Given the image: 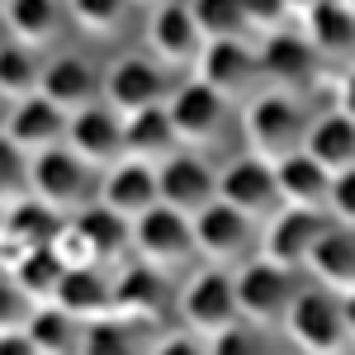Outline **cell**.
Here are the masks:
<instances>
[{
    "label": "cell",
    "instance_id": "cell-1",
    "mask_svg": "<svg viewBox=\"0 0 355 355\" xmlns=\"http://www.w3.org/2000/svg\"><path fill=\"white\" fill-rule=\"evenodd\" d=\"M28 190L33 199H43L48 209H57L62 218H71V214H81L85 204H90V194H95V166L76 157L67 142H57L48 152H38V157H28Z\"/></svg>",
    "mask_w": 355,
    "mask_h": 355
},
{
    "label": "cell",
    "instance_id": "cell-2",
    "mask_svg": "<svg viewBox=\"0 0 355 355\" xmlns=\"http://www.w3.org/2000/svg\"><path fill=\"white\" fill-rule=\"evenodd\" d=\"M279 331L308 355H327V351H341L346 346V318H341V294L327 289V284H318V289H303L294 294L289 303V313H284V322Z\"/></svg>",
    "mask_w": 355,
    "mask_h": 355
},
{
    "label": "cell",
    "instance_id": "cell-3",
    "mask_svg": "<svg viewBox=\"0 0 355 355\" xmlns=\"http://www.w3.org/2000/svg\"><path fill=\"white\" fill-rule=\"evenodd\" d=\"M246 137H251V152L266 157V162H279L289 152H299L303 137H308V119L294 105L289 90H266L246 105Z\"/></svg>",
    "mask_w": 355,
    "mask_h": 355
},
{
    "label": "cell",
    "instance_id": "cell-4",
    "mask_svg": "<svg viewBox=\"0 0 355 355\" xmlns=\"http://www.w3.org/2000/svg\"><path fill=\"white\" fill-rule=\"evenodd\" d=\"M133 251H137V261H147V266H157V270L185 266L190 256H199V251H194L190 214H180V209H171V204H152L147 214L133 218Z\"/></svg>",
    "mask_w": 355,
    "mask_h": 355
},
{
    "label": "cell",
    "instance_id": "cell-5",
    "mask_svg": "<svg viewBox=\"0 0 355 355\" xmlns=\"http://www.w3.org/2000/svg\"><path fill=\"white\" fill-rule=\"evenodd\" d=\"M180 318H185V331L204 336V341L242 318L237 284H232L227 266H204L199 275H190V284L180 289Z\"/></svg>",
    "mask_w": 355,
    "mask_h": 355
},
{
    "label": "cell",
    "instance_id": "cell-6",
    "mask_svg": "<svg viewBox=\"0 0 355 355\" xmlns=\"http://www.w3.org/2000/svg\"><path fill=\"white\" fill-rule=\"evenodd\" d=\"M331 214L327 209H303V204H279L270 218H266V232H261V256L294 270L308 261V251L318 246V237L331 227Z\"/></svg>",
    "mask_w": 355,
    "mask_h": 355
},
{
    "label": "cell",
    "instance_id": "cell-7",
    "mask_svg": "<svg viewBox=\"0 0 355 355\" xmlns=\"http://www.w3.org/2000/svg\"><path fill=\"white\" fill-rule=\"evenodd\" d=\"M232 284H237V308H242L246 322H256V327H279L284 322V313H289V303H294V279L284 266H275V261H251L242 275H232Z\"/></svg>",
    "mask_w": 355,
    "mask_h": 355
},
{
    "label": "cell",
    "instance_id": "cell-8",
    "mask_svg": "<svg viewBox=\"0 0 355 355\" xmlns=\"http://www.w3.org/2000/svg\"><path fill=\"white\" fill-rule=\"evenodd\" d=\"M218 199H227L232 209H242L251 223H266L279 209V180H275V162L246 152L218 171Z\"/></svg>",
    "mask_w": 355,
    "mask_h": 355
},
{
    "label": "cell",
    "instance_id": "cell-9",
    "mask_svg": "<svg viewBox=\"0 0 355 355\" xmlns=\"http://www.w3.org/2000/svg\"><path fill=\"white\" fill-rule=\"evenodd\" d=\"M166 114H171V128L180 137V147H209L223 133V123H227V100H223L214 85H204L194 76L180 90H171Z\"/></svg>",
    "mask_w": 355,
    "mask_h": 355
},
{
    "label": "cell",
    "instance_id": "cell-10",
    "mask_svg": "<svg viewBox=\"0 0 355 355\" xmlns=\"http://www.w3.org/2000/svg\"><path fill=\"white\" fill-rule=\"evenodd\" d=\"M147 48H152V57L162 62L166 71L194 67V57L204 48V33H199V24H194L185 0H162V5H152V15H147Z\"/></svg>",
    "mask_w": 355,
    "mask_h": 355
},
{
    "label": "cell",
    "instance_id": "cell-11",
    "mask_svg": "<svg viewBox=\"0 0 355 355\" xmlns=\"http://www.w3.org/2000/svg\"><path fill=\"white\" fill-rule=\"evenodd\" d=\"M67 119H71V114L57 110V105L48 100V95H43V90H33V95H24V100H10L0 133L10 137L19 152L38 157V152L57 147V142H67Z\"/></svg>",
    "mask_w": 355,
    "mask_h": 355
},
{
    "label": "cell",
    "instance_id": "cell-12",
    "mask_svg": "<svg viewBox=\"0 0 355 355\" xmlns=\"http://www.w3.org/2000/svg\"><path fill=\"white\" fill-rule=\"evenodd\" d=\"M67 147L85 157L95 171H105L123 157V114L114 110L110 100H95L67 119Z\"/></svg>",
    "mask_w": 355,
    "mask_h": 355
},
{
    "label": "cell",
    "instance_id": "cell-13",
    "mask_svg": "<svg viewBox=\"0 0 355 355\" xmlns=\"http://www.w3.org/2000/svg\"><path fill=\"white\" fill-rule=\"evenodd\" d=\"M105 100L119 114H137L166 105L171 100V85H166V67L157 57H119L110 71H105Z\"/></svg>",
    "mask_w": 355,
    "mask_h": 355
},
{
    "label": "cell",
    "instance_id": "cell-14",
    "mask_svg": "<svg viewBox=\"0 0 355 355\" xmlns=\"http://www.w3.org/2000/svg\"><path fill=\"white\" fill-rule=\"evenodd\" d=\"M100 204H110L114 214L133 223L137 214H147L152 204H162V180H157V162L142 157H119L114 166H105L100 175Z\"/></svg>",
    "mask_w": 355,
    "mask_h": 355
},
{
    "label": "cell",
    "instance_id": "cell-15",
    "mask_svg": "<svg viewBox=\"0 0 355 355\" xmlns=\"http://www.w3.org/2000/svg\"><path fill=\"white\" fill-rule=\"evenodd\" d=\"M157 180H162V204L180 209V214H199L204 204L218 199V171H209L204 157L194 152H171L157 162Z\"/></svg>",
    "mask_w": 355,
    "mask_h": 355
},
{
    "label": "cell",
    "instance_id": "cell-16",
    "mask_svg": "<svg viewBox=\"0 0 355 355\" xmlns=\"http://www.w3.org/2000/svg\"><path fill=\"white\" fill-rule=\"evenodd\" d=\"M194 223V251L199 256H209L214 266H227V261H237L251 242V227L256 223L246 218L242 209H232L227 199H214V204H204L199 214H190Z\"/></svg>",
    "mask_w": 355,
    "mask_h": 355
},
{
    "label": "cell",
    "instance_id": "cell-17",
    "mask_svg": "<svg viewBox=\"0 0 355 355\" xmlns=\"http://www.w3.org/2000/svg\"><path fill=\"white\" fill-rule=\"evenodd\" d=\"M256 71H261V62L242 38H204V48L194 57V76L204 85H214L223 100H237L256 81Z\"/></svg>",
    "mask_w": 355,
    "mask_h": 355
},
{
    "label": "cell",
    "instance_id": "cell-18",
    "mask_svg": "<svg viewBox=\"0 0 355 355\" xmlns=\"http://www.w3.org/2000/svg\"><path fill=\"white\" fill-rule=\"evenodd\" d=\"M261 76H270L279 90H303V85L313 81V71H318V62L322 57L313 53V43L303 38V33H289V28H270L266 38H261Z\"/></svg>",
    "mask_w": 355,
    "mask_h": 355
},
{
    "label": "cell",
    "instance_id": "cell-19",
    "mask_svg": "<svg viewBox=\"0 0 355 355\" xmlns=\"http://www.w3.org/2000/svg\"><path fill=\"white\" fill-rule=\"evenodd\" d=\"M38 90L53 100L57 110L76 114V110H85V105H95V100H105V76H95V67H90L85 57L62 53V57H53V62L43 67Z\"/></svg>",
    "mask_w": 355,
    "mask_h": 355
},
{
    "label": "cell",
    "instance_id": "cell-20",
    "mask_svg": "<svg viewBox=\"0 0 355 355\" xmlns=\"http://www.w3.org/2000/svg\"><path fill=\"white\" fill-rule=\"evenodd\" d=\"M57 227H62V214L48 209L43 199H19V204H10L5 214H0V256H5V266H10V256H19V251H33V246H53Z\"/></svg>",
    "mask_w": 355,
    "mask_h": 355
},
{
    "label": "cell",
    "instance_id": "cell-21",
    "mask_svg": "<svg viewBox=\"0 0 355 355\" xmlns=\"http://www.w3.org/2000/svg\"><path fill=\"white\" fill-rule=\"evenodd\" d=\"M275 180H279V204H303V209H327L331 199V171L308 152H289L275 162Z\"/></svg>",
    "mask_w": 355,
    "mask_h": 355
},
{
    "label": "cell",
    "instance_id": "cell-22",
    "mask_svg": "<svg viewBox=\"0 0 355 355\" xmlns=\"http://www.w3.org/2000/svg\"><path fill=\"white\" fill-rule=\"evenodd\" d=\"M303 38L313 43V53L322 62L355 57V10L341 0H322L303 15Z\"/></svg>",
    "mask_w": 355,
    "mask_h": 355
},
{
    "label": "cell",
    "instance_id": "cell-23",
    "mask_svg": "<svg viewBox=\"0 0 355 355\" xmlns=\"http://www.w3.org/2000/svg\"><path fill=\"white\" fill-rule=\"evenodd\" d=\"M303 266L318 275V284H327V289H336V294L355 289V227L331 223L327 232L318 237V246L308 251Z\"/></svg>",
    "mask_w": 355,
    "mask_h": 355
},
{
    "label": "cell",
    "instance_id": "cell-24",
    "mask_svg": "<svg viewBox=\"0 0 355 355\" xmlns=\"http://www.w3.org/2000/svg\"><path fill=\"white\" fill-rule=\"evenodd\" d=\"M303 152L318 157L331 175L346 171V166H355V119L341 114V110L313 119V123H308V137H303Z\"/></svg>",
    "mask_w": 355,
    "mask_h": 355
},
{
    "label": "cell",
    "instance_id": "cell-25",
    "mask_svg": "<svg viewBox=\"0 0 355 355\" xmlns=\"http://www.w3.org/2000/svg\"><path fill=\"white\" fill-rule=\"evenodd\" d=\"M81 336H85V318H76V313L62 308V303H38L33 318H28V341H33L38 355L81 351Z\"/></svg>",
    "mask_w": 355,
    "mask_h": 355
},
{
    "label": "cell",
    "instance_id": "cell-26",
    "mask_svg": "<svg viewBox=\"0 0 355 355\" xmlns=\"http://www.w3.org/2000/svg\"><path fill=\"white\" fill-rule=\"evenodd\" d=\"M171 147H180V137H175V128H171V114H166V105H152V110L123 114V152H128V157L162 162V157H171Z\"/></svg>",
    "mask_w": 355,
    "mask_h": 355
},
{
    "label": "cell",
    "instance_id": "cell-27",
    "mask_svg": "<svg viewBox=\"0 0 355 355\" xmlns=\"http://www.w3.org/2000/svg\"><path fill=\"white\" fill-rule=\"evenodd\" d=\"M166 299V279L157 266H147V261H137V266H128V270L114 279V308L119 313H128V318H152L157 308H162Z\"/></svg>",
    "mask_w": 355,
    "mask_h": 355
},
{
    "label": "cell",
    "instance_id": "cell-28",
    "mask_svg": "<svg viewBox=\"0 0 355 355\" xmlns=\"http://www.w3.org/2000/svg\"><path fill=\"white\" fill-rule=\"evenodd\" d=\"M5 270L19 279V289H24L33 303H53L57 284H62V275H67V261L57 256L53 246H33V251H19Z\"/></svg>",
    "mask_w": 355,
    "mask_h": 355
},
{
    "label": "cell",
    "instance_id": "cell-29",
    "mask_svg": "<svg viewBox=\"0 0 355 355\" xmlns=\"http://www.w3.org/2000/svg\"><path fill=\"white\" fill-rule=\"evenodd\" d=\"M71 223L81 227V237L90 242L95 261H110V256H119L123 246L133 242V223L123 218V214H114L110 204H85L81 214H71Z\"/></svg>",
    "mask_w": 355,
    "mask_h": 355
},
{
    "label": "cell",
    "instance_id": "cell-30",
    "mask_svg": "<svg viewBox=\"0 0 355 355\" xmlns=\"http://www.w3.org/2000/svg\"><path fill=\"white\" fill-rule=\"evenodd\" d=\"M53 303L71 308L76 318H95V313L114 308V284H105V275L95 270V266H67Z\"/></svg>",
    "mask_w": 355,
    "mask_h": 355
},
{
    "label": "cell",
    "instance_id": "cell-31",
    "mask_svg": "<svg viewBox=\"0 0 355 355\" xmlns=\"http://www.w3.org/2000/svg\"><path fill=\"white\" fill-rule=\"evenodd\" d=\"M137 331H142V318H128V313H119V308H105V313L85 318L81 351H90V355H123V351H137Z\"/></svg>",
    "mask_w": 355,
    "mask_h": 355
},
{
    "label": "cell",
    "instance_id": "cell-32",
    "mask_svg": "<svg viewBox=\"0 0 355 355\" xmlns=\"http://www.w3.org/2000/svg\"><path fill=\"white\" fill-rule=\"evenodd\" d=\"M5 28H10V38H19L28 48H38V43H48L62 24V5L57 0H10L5 10Z\"/></svg>",
    "mask_w": 355,
    "mask_h": 355
},
{
    "label": "cell",
    "instance_id": "cell-33",
    "mask_svg": "<svg viewBox=\"0 0 355 355\" xmlns=\"http://www.w3.org/2000/svg\"><path fill=\"white\" fill-rule=\"evenodd\" d=\"M38 81H43V67H38L33 48L19 38L0 43V100H24L38 90Z\"/></svg>",
    "mask_w": 355,
    "mask_h": 355
},
{
    "label": "cell",
    "instance_id": "cell-34",
    "mask_svg": "<svg viewBox=\"0 0 355 355\" xmlns=\"http://www.w3.org/2000/svg\"><path fill=\"white\" fill-rule=\"evenodd\" d=\"M190 15L204 38H242L246 19L237 0H190Z\"/></svg>",
    "mask_w": 355,
    "mask_h": 355
},
{
    "label": "cell",
    "instance_id": "cell-35",
    "mask_svg": "<svg viewBox=\"0 0 355 355\" xmlns=\"http://www.w3.org/2000/svg\"><path fill=\"white\" fill-rule=\"evenodd\" d=\"M28 152H19L10 137L0 133V209H10V204H19L28 199Z\"/></svg>",
    "mask_w": 355,
    "mask_h": 355
},
{
    "label": "cell",
    "instance_id": "cell-36",
    "mask_svg": "<svg viewBox=\"0 0 355 355\" xmlns=\"http://www.w3.org/2000/svg\"><path fill=\"white\" fill-rule=\"evenodd\" d=\"M128 0H67V15L85 28V33H114L123 24Z\"/></svg>",
    "mask_w": 355,
    "mask_h": 355
},
{
    "label": "cell",
    "instance_id": "cell-37",
    "mask_svg": "<svg viewBox=\"0 0 355 355\" xmlns=\"http://www.w3.org/2000/svg\"><path fill=\"white\" fill-rule=\"evenodd\" d=\"M266 327H256V322H246V318H237V322H227L223 331H214L209 341H204V351L214 355H251V351H266V336H261Z\"/></svg>",
    "mask_w": 355,
    "mask_h": 355
},
{
    "label": "cell",
    "instance_id": "cell-38",
    "mask_svg": "<svg viewBox=\"0 0 355 355\" xmlns=\"http://www.w3.org/2000/svg\"><path fill=\"white\" fill-rule=\"evenodd\" d=\"M33 308L38 303L28 299L24 289H19V279L0 266V331H15V327H28V318H33Z\"/></svg>",
    "mask_w": 355,
    "mask_h": 355
},
{
    "label": "cell",
    "instance_id": "cell-39",
    "mask_svg": "<svg viewBox=\"0 0 355 355\" xmlns=\"http://www.w3.org/2000/svg\"><path fill=\"white\" fill-rule=\"evenodd\" d=\"M327 209H331V218H336V223L355 227V166H346V171H336V175H331Z\"/></svg>",
    "mask_w": 355,
    "mask_h": 355
},
{
    "label": "cell",
    "instance_id": "cell-40",
    "mask_svg": "<svg viewBox=\"0 0 355 355\" xmlns=\"http://www.w3.org/2000/svg\"><path fill=\"white\" fill-rule=\"evenodd\" d=\"M237 5H242L246 28H256V33L279 28V24H284V15H289V5H284V0H237Z\"/></svg>",
    "mask_w": 355,
    "mask_h": 355
},
{
    "label": "cell",
    "instance_id": "cell-41",
    "mask_svg": "<svg viewBox=\"0 0 355 355\" xmlns=\"http://www.w3.org/2000/svg\"><path fill=\"white\" fill-rule=\"evenodd\" d=\"M336 110L355 119V67L346 71V76H341V90H336Z\"/></svg>",
    "mask_w": 355,
    "mask_h": 355
},
{
    "label": "cell",
    "instance_id": "cell-42",
    "mask_svg": "<svg viewBox=\"0 0 355 355\" xmlns=\"http://www.w3.org/2000/svg\"><path fill=\"white\" fill-rule=\"evenodd\" d=\"M341 318H346V341L355 346V289L341 294Z\"/></svg>",
    "mask_w": 355,
    "mask_h": 355
},
{
    "label": "cell",
    "instance_id": "cell-43",
    "mask_svg": "<svg viewBox=\"0 0 355 355\" xmlns=\"http://www.w3.org/2000/svg\"><path fill=\"white\" fill-rule=\"evenodd\" d=\"M284 5H289V15H308V10L322 5V0H284Z\"/></svg>",
    "mask_w": 355,
    "mask_h": 355
},
{
    "label": "cell",
    "instance_id": "cell-44",
    "mask_svg": "<svg viewBox=\"0 0 355 355\" xmlns=\"http://www.w3.org/2000/svg\"><path fill=\"white\" fill-rule=\"evenodd\" d=\"M128 5H147V10H152V5H162V0H128Z\"/></svg>",
    "mask_w": 355,
    "mask_h": 355
},
{
    "label": "cell",
    "instance_id": "cell-45",
    "mask_svg": "<svg viewBox=\"0 0 355 355\" xmlns=\"http://www.w3.org/2000/svg\"><path fill=\"white\" fill-rule=\"evenodd\" d=\"M341 5H351V10H355V0H341Z\"/></svg>",
    "mask_w": 355,
    "mask_h": 355
},
{
    "label": "cell",
    "instance_id": "cell-46",
    "mask_svg": "<svg viewBox=\"0 0 355 355\" xmlns=\"http://www.w3.org/2000/svg\"><path fill=\"white\" fill-rule=\"evenodd\" d=\"M5 5H10V0H0V10H5Z\"/></svg>",
    "mask_w": 355,
    "mask_h": 355
},
{
    "label": "cell",
    "instance_id": "cell-47",
    "mask_svg": "<svg viewBox=\"0 0 355 355\" xmlns=\"http://www.w3.org/2000/svg\"><path fill=\"white\" fill-rule=\"evenodd\" d=\"M0 266H5V256H0Z\"/></svg>",
    "mask_w": 355,
    "mask_h": 355
}]
</instances>
